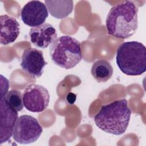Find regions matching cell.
<instances>
[{"instance_id":"4fadbf2b","label":"cell","mask_w":146,"mask_h":146,"mask_svg":"<svg viewBox=\"0 0 146 146\" xmlns=\"http://www.w3.org/2000/svg\"><path fill=\"white\" fill-rule=\"evenodd\" d=\"M113 68L111 64L104 59L95 62L91 69L94 78L98 82H106L113 75Z\"/></svg>"},{"instance_id":"5b68a950","label":"cell","mask_w":146,"mask_h":146,"mask_svg":"<svg viewBox=\"0 0 146 146\" xmlns=\"http://www.w3.org/2000/svg\"><path fill=\"white\" fill-rule=\"evenodd\" d=\"M10 83L2 75H1V144L9 141L13 136L14 128L18 119V112L11 107L4 98L8 92Z\"/></svg>"},{"instance_id":"ba28073f","label":"cell","mask_w":146,"mask_h":146,"mask_svg":"<svg viewBox=\"0 0 146 146\" xmlns=\"http://www.w3.org/2000/svg\"><path fill=\"white\" fill-rule=\"evenodd\" d=\"M47 64L44 59L43 52L35 48L25 49L21 58L20 66L26 74L34 78L40 77L44 67Z\"/></svg>"},{"instance_id":"7c38bea8","label":"cell","mask_w":146,"mask_h":146,"mask_svg":"<svg viewBox=\"0 0 146 146\" xmlns=\"http://www.w3.org/2000/svg\"><path fill=\"white\" fill-rule=\"evenodd\" d=\"M44 2L50 14L57 19L67 17L74 9V2L71 0H46Z\"/></svg>"},{"instance_id":"3957f363","label":"cell","mask_w":146,"mask_h":146,"mask_svg":"<svg viewBox=\"0 0 146 146\" xmlns=\"http://www.w3.org/2000/svg\"><path fill=\"white\" fill-rule=\"evenodd\" d=\"M116 62L124 74L140 75L146 71V48L137 41L123 42L117 49Z\"/></svg>"},{"instance_id":"277c9868","label":"cell","mask_w":146,"mask_h":146,"mask_svg":"<svg viewBox=\"0 0 146 146\" xmlns=\"http://www.w3.org/2000/svg\"><path fill=\"white\" fill-rule=\"evenodd\" d=\"M50 56L55 64L65 69L72 68L82 59L80 43L71 36H61L51 44Z\"/></svg>"},{"instance_id":"9a60e30c","label":"cell","mask_w":146,"mask_h":146,"mask_svg":"<svg viewBox=\"0 0 146 146\" xmlns=\"http://www.w3.org/2000/svg\"><path fill=\"white\" fill-rule=\"evenodd\" d=\"M76 100V95L72 93H69L67 96V100L70 104H72Z\"/></svg>"},{"instance_id":"5bb4252c","label":"cell","mask_w":146,"mask_h":146,"mask_svg":"<svg viewBox=\"0 0 146 146\" xmlns=\"http://www.w3.org/2000/svg\"><path fill=\"white\" fill-rule=\"evenodd\" d=\"M4 98L7 103L17 112L23 110V96L20 91L17 90H11L5 93Z\"/></svg>"},{"instance_id":"6da1fadb","label":"cell","mask_w":146,"mask_h":146,"mask_svg":"<svg viewBox=\"0 0 146 146\" xmlns=\"http://www.w3.org/2000/svg\"><path fill=\"white\" fill-rule=\"evenodd\" d=\"M138 8L132 1H124L114 5L106 20L108 34L115 38L127 39L138 27Z\"/></svg>"},{"instance_id":"52a82bcc","label":"cell","mask_w":146,"mask_h":146,"mask_svg":"<svg viewBox=\"0 0 146 146\" xmlns=\"http://www.w3.org/2000/svg\"><path fill=\"white\" fill-rule=\"evenodd\" d=\"M25 107L32 112H40L45 110L49 104L50 94L44 87L31 84L27 87L23 94Z\"/></svg>"},{"instance_id":"7a4b0ae2","label":"cell","mask_w":146,"mask_h":146,"mask_svg":"<svg viewBox=\"0 0 146 146\" xmlns=\"http://www.w3.org/2000/svg\"><path fill=\"white\" fill-rule=\"evenodd\" d=\"M131 111L125 99L116 100L102 107L94 116L95 125L104 132L115 135L123 134L127 130Z\"/></svg>"},{"instance_id":"8992f818","label":"cell","mask_w":146,"mask_h":146,"mask_svg":"<svg viewBox=\"0 0 146 146\" xmlns=\"http://www.w3.org/2000/svg\"><path fill=\"white\" fill-rule=\"evenodd\" d=\"M43 131V128L34 117L23 115L19 116L15 123L13 137L18 143L27 144L36 141Z\"/></svg>"},{"instance_id":"30bf717a","label":"cell","mask_w":146,"mask_h":146,"mask_svg":"<svg viewBox=\"0 0 146 146\" xmlns=\"http://www.w3.org/2000/svg\"><path fill=\"white\" fill-rule=\"evenodd\" d=\"M57 33L51 24L44 23L40 26L33 27L29 32L31 42L36 47L47 48L57 38Z\"/></svg>"},{"instance_id":"9c48e42d","label":"cell","mask_w":146,"mask_h":146,"mask_svg":"<svg viewBox=\"0 0 146 146\" xmlns=\"http://www.w3.org/2000/svg\"><path fill=\"white\" fill-rule=\"evenodd\" d=\"M21 15V19L25 25L34 27L44 23L48 17V12L46 5L43 2L31 1L22 7Z\"/></svg>"},{"instance_id":"8fae6325","label":"cell","mask_w":146,"mask_h":146,"mask_svg":"<svg viewBox=\"0 0 146 146\" xmlns=\"http://www.w3.org/2000/svg\"><path fill=\"white\" fill-rule=\"evenodd\" d=\"M0 43L7 45L14 42L20 33V25L17 19L5 14L1 15Z\"/></svg>"}]
</instances>
